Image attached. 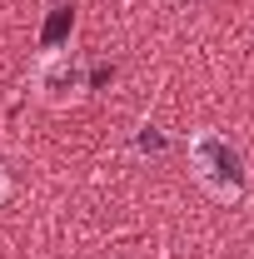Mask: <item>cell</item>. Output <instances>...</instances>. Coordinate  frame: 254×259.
I'll list each match as a JSON object with an SVG mask.
<instances>
[{
	"label": "cell",
	"mask_w": 254,
	"mask_h": 259,
	"mask_svg": "<svg viewBox=\"0 0 254 259\" xmlns=\"http://www.w3.org/2000/svg\"><path fill=\"white\" fill-rule=\"evenodd\" d=\"M40 95L45 100H70L75 90H80V70H75V60L65 55V50H50L45 60H40Z\"/></svg>",
	"instance_id": "2"
},
{
	"label": "cell",
	"mask_w": 254,
	"mask_h": 259,
	"mask_svg": "<svg viewBox=\"0 0 254 259\" xmlns=\"http://www.w3.org/2000/svg\"><path fill=\"white\" fill-rule=\"evenodd\" d=\"M190 164H194V180L215 199H239L244 194V155L224 135H215V130L190 135Z\"/></svg>",
	"instance_id": "1"
},
{
	"label": "cell",
	"mask_w": 254,
	"mask_h": 259,
	"mask_svg": "<svg viewBox=\"0 0 254 259\" xmlns=\"http://www.w3.org/2000/svg\"><path fill=\"white\" fill-rule=\"evenodd\" d=\"M5 194H10V180H5V169H0V199H5Z\"/></svg>",
	"instance_id": "3"
}]
</instances>
